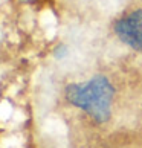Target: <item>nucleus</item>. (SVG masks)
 <instances>
[{
    "instance_id": "f257e3e1",
    "label": "nucleus",
    "mask_w": 142,
    "mask_h": 148,
    "mask_svg": "<svg viewBox=\"0 0 142 148\" xmlns=\"http://www.w3.org/2000/svg\"><path fill=\"white\" fill-rule=\"evenodd\" d=\"M115 87L106 75L98 73L89 81L66 87V99L81 108L98 124H106L112 116Z\"/></svg>"
},
{
    "instance_id": "f03ea898",
    "label": "nucleus",
    "mask_w": 142,
    "mask_h": 148,
    "mask_svg": "<svg viewBox=\"0 0 142 148\" xmlns=\"http://www.w3.org/2000/svg\"><path fill=\"white\" fill-rule=\"evenodd\" d=\"M113 29L122 43L142 52V9H134L118 18Z\"/></svg>"
}]
</instances>
